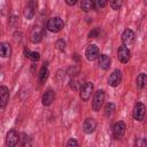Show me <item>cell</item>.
Masks as SVG:
<instances>
[{
    "instance_id": "cell-26",
    "label": "cell",
    "mask_w": 147,
    "mask_h": 147,
    "mask_svg": "<svg viewBox=\"0 0 147 147\" xmlns=\"http://www.w3.org/2000/svg\"><path fill=\"white\" fill-rule=\"evenodd\" d=\"M99 36H100V29H99V28L93 29V30L88 33V37H90V38H96V37H99Z\"/></svg>"
},
{
    "instance_id": "cell-1",
    "label": "cell",
    "mask_w": 147,
    "mask_h": 147,
    "mask_svg": "<svg viewBox=\"0 0 147 147\" xmlns=\"http://www.w3.org/2000/svg\"><path fill=\"white\" fill-rule=\"evenodd\" d=\"M46 28H47L48 31L56 33V32H60L64 28V22H63V20L61 17H57V16L56 17H52V18H49L47 21Z\"/></svg>"
},
{
    "instance_id": "cell-6",
    "label": "cell",
    "mask_w": 147,
    "mask_h": 147,
    "mask_svg": "<svg viewBox=\"0 0 147 147\" xmlns=\"http://www.w3.org/2000/svg\"><path fill=\"white\" fill-rule=\"evenodd\" d=\"M125 129H126V125H125V123L123 121L116 122L114 124V126H113V134H114V137L116 139L122 138L124 136V133H125Z\"/></svg>"
},
{
    "instance_id": "cell-23",
    "label": "cell",
    "mask_w": 147,
    "mask_h": 147,
    "mask_svg": "<svg viewBox=\"0 0 147 147\" xmlns=\"http://www.w3.org/2000/svg\"><path fill=\"white\" fill-rule=\"evenodd\" d=\"M123 3V0H110V7L114 10H118Z\"/></svg>"
},
{
    "instance_id": "cell-10",
    "label": "cell",
    "mask_w": 147,
    "mask_h": 147,
    "mask_svg": "<svg viewBox=\"0 0 147 147\" xmlns=\"http://www.w3.org/2000/svg\"><path fill=\"white\" fill-rule=\"evenodd\" d=\"M134 40H136V34L131 29H126L122 33V41L124 42V45H132Z\"/></svg>"
},
{
    "instance_id": "cell-5",
    "label": "cell",
    "mask_w": 147,
    "mask_h": 147,
    "mask_svg": "<svg viewBox=\"0 0 147 147\" xmlns=\"http://www.w3.org/2000/svg\"><path fill=\"white\" fill-rule=\"evenodd\" d=\"M117 57L119 60V62L122 63H127L130 57H131V52L126 46H119L117 49Z\"/></svg>"
},
{
    "instance_id": "cell-18",
    "label": "cell",
    "mask_w": 147,
    "mask_h": 147,
    "mask_svg": "<svg viewBox=\"0 0 147 147\" xmlns=\"http://www.w3.org/2000/svg\"><path fill=\"white\" fill-rule=\"evenodd\" d=\"M24 55H25V57H28L29 60H31L33 62H37L40 59V54L38 52H32V51L26 49V48L24 49Z\"/></svg>"
},
{
    "instance_id": "cell-22",
    "label": "cell",
    "mask_w": 147,
    "mask_h": 147,
    "mask_svg": "<svg viewBox=\"0 0 147 147\" xmlns=\"http://www.w3.org/2000/svg\"><path fill=\"white\" fill-rule=\"evenodd\" d=\"M114 110H115V105L113 102H109V103L106 105V107H105V114H106V116H110Z\"/></svg>"
},
{
    "instance_id": "cell-14",
    "label": "cell",
    "mask_w": 147,
    "mask_h": 147,
    "mask_svg": "<svg viewBox=\"0 0 147 147\" xmlns=\"http://www.w3.org/2000/svg\"><path fill=\"white\" fill-rule=\"evenodd\" d=\"M9 99V91L6 86H1L0 87V107L1 109H5L7 101Z\"/></svg>"
},
{
    "instance_id": "cell-21",
    "label": "cell",
    "mask_w": 147,
    "mask_h": 147,
    "mask_svg": "<svg viewBox=\"0 0 147 147\" xmlns=\"http://www.w3.org/2000/svg\"><path fill=\"white\" fill-rule=\"evenodd\" d=\"M93 5H94V0H82L80 1V8L85 13L90 11L93 8Z\"/></svg>"
},
{
    "instance_id": "cell-12",
    "label": "cell",
    "mask_w": 147,
    "mask_h": 147,
    "mask_svg": "<svg viewBox=\"0 0 147 147\" xmlns=\"http://www.w3.org/2000/svg\"><path fill=\"white\" fill-rule=\"evenodd\" d=\"M95 127H96V122L93 118H86L83 123V131L87 134L94 132Z\"/></svg>"
},
{
    "instance_id": "cell-15",
    "label": "cell",
    "mask_w": 147,
    "mask_h": 147,
    "mask_svg": "<svg viewBox=\"0 0 147 147\" xmlns=\"http://www.w3.org/2000/svg\"><path fill=\"white\" fill-rule=\"evenodd\" d=\"M98 62H99V65H100V68H102V69H108L109 67H110V62H111V60H110V57L107 55V54H101V55H99V57H98Z\"/></svg>"
},
{
    "instance_id": "cell-13",
    "label": "cell",
    "mask_w": 147,
    "mask_h": 147,
    "mask_svg": "<svg viewBox=\"0 0 147 147\" xmlns=\"http://www.w3.org/2000/svg\"><path fill=\"white\" fill-rule=\"evenodd\" d=\"M54 98H55V94H54V91L48 88L47 91L44 92L42 96H41V102L44 106H49L52 105V102L54 101Z\"/></svg>"
},
{
    "instance_id": "cell-17",
    "label": "cell",
    "mask_w": 147,
    "mask_h": 147,
    "mask_svg": "<svg viewBox=\"0 0 147 147\" xmlns=\"http://www.w3.org/2000/svg\"><path fill=\"white\" fill-rule=\"evenodd\" d=\"M42 39V31L40 29H34L31 33V41L33 44H37V42H40Z\"/></svg>"
},
{
    "instance_id": "cell-2",
    "label": "cell",
    "mask_w": 147,
    "mask_h": 147,
    "mask_svg": "<svg viewBox=\"0 0 147 147\" xmlns=\"http://www.w3.org/2000/svg\"><path fill=\"white\" fill-rule=\"evenodd\" d=\"M105 91L102 90H98L94 95H93V100H92V109L94 111H99L103 105V101H105Z\"/></svg>"
},
{
    "instance_id": "cell-28",
    "label": "cell",
    "mask_w": 147,
    "mask_h": 147,
    "mask_svg": "<svg viewBox=\"0 0 147 147\" xmlns=\"http://www.w3.org/2000/svg\"><path fill=\"white\" fill-rule=\"evenodd\" d=\"M108 1H109V0H98V6H99V8H105V7L107 6Z\"/></svg>"
},
{
    "instance_id": "cell-19",
    "label": "cell",
    "mask_w": 147,
    "mask_h": 147,
    "mask_svg": "<svg viewBox=\"0 0 147 147\" xmlns=\"http://www.w3.org/2000/svg\"><path fill=\"white\" fill-rule=\"evenodd\" d=\"M48 74H49V71H48L47 67H46V65L41 67L40 70H39V72H38V80H39V83H44V82L47 79Z\"/></svg>"
},
{
    "instance_id": "cell-25",
    "label": "cell",
    "mask_w": 147,
    "mask_h": 147,
    "mask_svg": "<svg viewBox=\"0 0 147 147\" xmlns=\"http://www.w3.org/2000/svg\"><path fill=\"white\" fill-rule=\"evenodd\" d=\"M18 23H20V21H18V17H17V16H11V17L9 18V25H10V26L16 28V26L18 25Z\"/></svg>"
},
{
    "instance_id": "cell-3",
    "label": "cell",
    "mask_w": 147,
    "mask_h": 147,
    "mask_svg": "<svg viewBox=\"0 0 147 147\" xmlns=\"http://www.w3.org/2000/svg\"><path fill=\"white\" fill-rule=\"evenodd\" d=\"M93 84L91 82H86L80 87V99L83 101H88L93 93Z\"/></svg>"
},
{
    "instance_id": "cell-7",
    "label": "cell",
    "mask_w": 147,
    "mask_h": 147,
    "mask_svg": "<svg viewBox=\"0 0 147 147\" xmlns=\"http://www.w3.org/2000/svg\"><path fill=\"white\" fill-rule=\"evenodd\" d=\"M18 140H20V134L17 133V131H15V130L8 131V133L6 136V145L8 147L16 146L18 144Z\"/></svg>"
},
{
    "instance_id": "cell-31",
    "label": "cell",
    "mask_w": 147,
    "mask_h": 147,
    "mask_svg": "<svg viewBox=\"0 0 147 147\" xmlns=\"http://www.w3.org/2000/svg\"><path fill=\"white\" fill-rule=\"evenodd\" d=\"M75 60H77V61H78V60H79V57H78V56H77V54H75Z\"/></svg>"
},
{
    "instance_id": "cell-24",
    "label": "cell",
    "mask_w": 147,
    "mask_h": 147,
    "mask_svg": "<svg viewBox=\"0 0 147 147\" xmlns=\"http://www.w3.org/2000/svg\"><path fill=\"white\" fill-rule=\"evenodd\" d=\"M55 46L56 48L60 51V52H63L65 49V41L63 39H57L56 42H55Z\"/></svg>"
},
{
    "instance_id": "cell-8",
    "label": "cell",
    "mask_w": 147,
    "mask_h": 147,
    "mask_svg": "<svg viewBox=\"0 0 147 147\" xmlns=\"http://www.w3.org/2000/svg\"><path fill=\"white\" fill-rule=\"evenodd\" d=\"M85 56H86V59L88 61H94L95 59H98L99 57V48H98V46L94 45V44L90 45L85 51Z\"/></svg>"
},
{
    "instance_id": "cell-16",
    "label": "cell",
    "mask_w": 147,
    "mask_h": 147,
    "mask_svg": "<svg viewBox=\"0 0 147 147\" xmlns=\"http://www.w3.org/2000/svg\"><path fill=\"white\" fill-rule=\"evenodd\" d=\"M11 54V48L8 42H1L0 44V55L2 57H9Z\"/></svg>"
},
{
    "instance_id": "cell-32",
    "label": "cell",
    "mask_w": 147,
    "mask_h": 147,
    "mask_svg": "<svg viewBox=\"0 0 147 147\" xmlns=\"http://www.w3.org/2000/svg\"><path fill=\"white\" fill-rule=\"evenodd\" d=\"M146 5H147V0H146Z\"/></svg>"
},
{
    "instance_id": "cell-27",
    "label": "cell",
    "mask_w": 147,
    "mask_h": 147,
    "mask_svg": "<svg viewBox=\"0 0 147 147\" xmlns=\"http://www.w3.org/2000/svg\"><path fill=\"white\" fill-rule=\"evenodd\" d=\"M78 145H79L78 141H77L76 139H74V138L69 139V141L67 142V146H68V147H70V146H78Z\"/></svg>"
},
{
    "instance_id": "cell-30",
    "label": "cell",
    "mask_w": 147,
    "mask_h": 147,
    "mask_svg": "<svg viewBox=\"0 0 147 147\" xmlns=\"http://www.w3.org/2000/svg\"><path fill=\"white\" fill-rule=\"evenodd\" d=\"M137 144H138V145H145V142H144L142 140H140V141H138Z\"/></svg>"
},
{
    "instance_id": "cell-29",
    "label": "cell",
    "mask_w": 147,
    "mask_h": 147,
    "mask_svg": "<svg viewBox=\"0 0 147 147\" xmlns=\"http://www.w3.org/2000/svg\"><path fill=\"white\" fill-rule=\"evenodd\" d=\"M64 1H65V3L68 6H74V5H76L78 2V0H64Z\"/></svg>"
},
{
    "instance_id": "cell-11",
    "label": "cell",
    "mask_w": 147,
    "mask_h": 147,
    "mask_svg": "<svg viewBox=\"0 0 147 147\" xmlns=\"http://www.w3.org/2000/svg\"><path fill=\"white\" fill-rule=\"evenodd\" d=\"M121 79H122V72L116 69L113 71V74H110V76L108 78V84L113 87H116L121 83Z\"/></svg>"
},
{
    "instance_id": "cell-4",
    "label": "cell",
    "mask_w": 147,
    "mask_h": 147,
    "mask_svg": "<svg viewBox=\"0 0 147 147\" xmlns=\"http://www.w3.org/2000/svg\"><path fill=\"white\" fill-rule=\"evenodd\" d=\"M145 114H146V107H145V105L141 103V102L136 103V106L133 108V111H132L133 118L136 121H138V122H141L144 119V117H145Z\"/></svg>"
},
{
    "instance_id": "cell-9",
    "label": "cell",
    "mask_w": 147,
    "mask_h": 147,
    "mask_svg": "<svg viewBox=\"0 0 147 147\" xmlns=\"http://www.w3.org/2000/svg\"><path fill=\"white\" fill-rule=\"evenodd\" d=\"M36 8H37V3L34 0H29L26 6H25V10H24V16L28 20H31L34 14H36Z\"/></svg>"
},
{
    "instance_id": "cell-20",
    "label": "cell",
    "mask_w": 147,
    "mask_h": 147,
    "mask_svg": "<svg viewBox=\"0 0 147 147\" xmlns=\"http://www.w3.org/2000/svg\"><path fill=\"white\" fill-rule=\"evenodd\" d=\"M137 86L138 88H144L147 86V75L146 74H140L137 77Z\"/></svg>"
}]
</instances>
